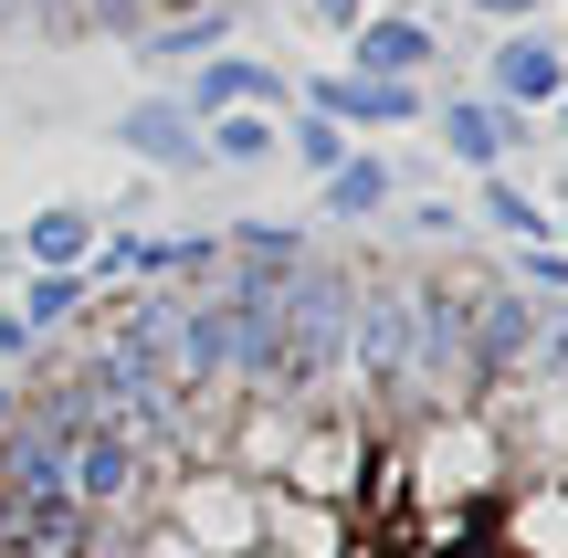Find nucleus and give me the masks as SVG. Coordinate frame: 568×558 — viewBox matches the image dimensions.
Instances as JSON below:
<instances>
[{
	"mask_svg": "<svg viewBox=\"0 0 568 558\" xmlns=\"http://www.w3.org/2000/svg\"><path fill=\"white\" fill-rule=\"evenodd\" d=\"M347 306H358V264H337V253H295V264H284L274 327H284V379H295V412H316L326 379H337Z\"/></svg>",
	"mask_w": 568,
	"mask_h": 558,
	"instance_id": "nucleus-1",
	"label": "nucleus"
},
{
	"mask_svg": "<svg viewBox=\"0 0 568 558\" xmlns=\"http://www.w3.org/2000/svg\"><path fill=\"white\" fill-rule=\"evenodd\" d=\"M148 517L180 527L201 558H253V548H264V485L232 475V464H180V475H159Z\"/></svg>",
	"mask_w": 568,
	"mask_h": 558,
	"instance_id": "nucleus-2",
	"label": "nucleus"
},
{
	"mask_svg": "<svg viewBox=\"0 0 568 558\" xmlns=\"http://www.w3.org/2000/svg\"><path fill=\"white\" fill-rule=\"evenodd\" d=\"M410 475H422V506H495L516 485V454L485 433V412H422L410 422Z\"/></svg>",
	"mask_w": 568,
	"mask_h": 558,
	"instance_id": "nucleus-3",
	"label": "nucleus"
},
{
	"mask_svg": "<svg viewBox=\"0 0 568 558\" xmlns=\"http://www.w3.org/2000/svg\"><path fill=\"white\" fill-rule=\"evenodd\" d=\"M337 369L358 379L368 412H400V422H410V295H400V274H368V264H358V306H347Z\"/></svg>",
	"mask_w": 568,
	"mask_h": 558,
	"instance_id": "nucleus-4",
	"label": "nucleus"
},
{
	"mask_svg": "<svg viewBox=\"0 0 568 558\" xmlns=\"http://www.w3.org/2000/svg\"><path fill=\"white\" fill-rule=\"evenodd\" d=\"M527 348H537V295L474 285L464 295V390H474V412H495V400L527 390Z\"/></svg>",
	"mask_w": 568,
	"mask_h": 558,
	"instance_id": "nucleus-5",
	"label": "nucleus"
},
{
	"mask_svg": "<svg viewBox=\"0 0 568 558\" xmlns=\"http://www.w3.org/2000/svg\"><path fill=\"white\" fill-rule=\"evenodd\" d=\"M63 485H74V506H95V517H138L148 496H159V475H148V443L126 433L116 412H95L74 433V454H63Z\"/></svg>",
	"mask_w": 568,
	"mask_h": 558,
	"instance_id": "nucleus-6",
	"label": "nucleus"
},
{
	"mask_svg": "<svg viewBox=\"0 0 568 558\" xmlns=\"http://www.w3.org/2000/svg\"><path fill=\"white\" fill-rule=\"evenodd\" d=\"M368 475H379L368 433H358L347 412H326V422H305V433L284 443V475H274V485H295V496H316V506H358Z\"/></svg>",
	"mask_w": 568,
	"mask_h": 558,
	"instance_id": "nucleus-7",
	"label": "nucleus"
},
{
	"mask_svg": "<svg viewBox=\"0 0 568 558\" xmlns=\"http://www.w3.org/2000/svg\"><path fill=\"white\" fill-rule=\"evenodd\" d=\"M295 105H316V116L347 126V138H389V126H422L432 116V95L410 74H347V63H337V74H305Z\"/></svg>",
	"mask_w": 568,
	"mask_h": 558,
	"instance_id": "nucleus-8",
	"label": "nucleus"
},
{
	"mask_svg": "<svg viewBox=\"0 0 568 558\" xmlns=\"http://www.w3.org/2000/svg\"><path fill=\"white\" fill-rule=\"evenodd\" d=\"M116 159H138V169H159V180H180V169H201V116H190L180 95H138V105H116Z\"/></svg>",
	"mask_w": 568,
	"mask_h": 558,
	"instance_id": "nucleus-9",
	"label": "nucleus"
},
{
	"mask_svg": "<svg viewBox=\"0 0 568 558\" xmlns=\"http://www.w3.org/2000/svg\"><path fill=\"white\" fill-rule=\"evenodd\" d=\"M190 116H222V105H264V116H284L295 105V74L284 63H264V53H243V42H222L211 63H190Z\"/></svg>",
	"mask_w": 568,
	"mask_h": 558,
	"instance_id": "nucleus-10",
	"label": "nucleus"
},
{
	"mask_svg": "<svg viewBox=\"0 0 568 558\" xmlns=\"http://www.w3.org/2000/svg\"><path fill=\"white\" fill-rule=\"evenodd\" d=\"M568 84V53H558V32H537V21H516V32H495V53H485V95L495 105H516V116H537Z\"/></svg>",
	"mask_w": 568,
	"mask_h": 558,
	"instance_id": "nucleus-11",
	"label": "nucleus"
},
{
	"mask_svg": "<svg viewBox=\"0 0 568 558\" xmlns=\"http://www.w3.org/2000/svg\"><path fill=\"white\" fill-rule=\"evenodd\" d=\"M432 126H443V159L453 169H506L537 116H516V105H495V95H453V105H432Z\"/></svg>",
	"mask_w": 568,
	"mask_h": 558,
	"instance_id": "nucleus-12",
	"label": "nucleus"
},
{
	"mask_svg": "<svg viewBox=\"0 0 568 558\" xmlns=\"http://www.w3.org/2000/svg\"><path fill=\"white\" fill-rule=\"evenodd\" d=\"M264 558H368L347 538V506H316L295 485H264Z\"/></svg>",
	"mask_w": 568,
	"mask_h": 558,
	"instance_id": "nucleus-13",
	"label": "nucleus"
},
{
	"mask_svg": "<svg viewBox=\"0 0 568 558\" xmlns=\"http://www.w3.org/2000/svg\"><path fill=\"white\" fill-rule=\"evenodd\" d=\"M232 42V0H190V11H159L148 32H126V53L148 63V74H190V63H211Z\"/></svg>",
	"mask_w": 568,
	"mask_h": 558,
	"instance_id": "nucleus-14",
	"label": "nucleus"
},
{
	"mask_svg": "<svg viewBox=\"0 0 568 558\" xmlns=\"http://www.w3.org/2000/svg\"><path fill=\"white\" fill-rule=\"evenodd\" d=\"M432 53H443V32H432L422 11H368L358 32H347V74H432Z\"/></svg>",
	"mask_w": 568,
	"mask_h": 558,
	"instance_id": "nucleus-15",
	"label": "nucleus"
},
{
	"mask_svg": "<svg viewBox=\"0 0 568 558\" xmlns=\"http://www.w3.org/2000/svg\"><path fill=\"white\" fill-rule=\"evenodd\" d=\"M506 538L495 558H568V475H537V485H506Z\"/></svg>",
	"mask_w": 568,
	"mask_h": 558,
	"instance_id": "nucleus-16",
	"label": "nucleus"
},
{
	"mask_svg": "<svg viewBox=\"0 0 568 558\" xmlns=\"http://www.w3.org/2000/svg\"><path fill=\"white\" fill-rule=\"evenodd\" d=\"M284 443H295V412H274V400H243V422L211 443V464H232V475L274 485V475H284Z\"/></svg>",
	"mask_w": 568,
	"mask_h": 558,
	"instance_id": "nucleus-17",
	"label": "nucleus"
},
{
	"mask_svg": "<svg viewBox=\"0 0 568 558\" xmlns=\"http://www.w3.org/2000/svg\"><path fill=\"white\" fill-rule=\"evenodd\" d=\"M316 190H326V222H379V211L400 201V169H389L379 148H347V159L326 169Z\"/></svg>",
	"mask_w": 568,
	"mask_h": 558,
	"instance_id": "nucleus-18",
	"label": "nucleus"
},
{
	"mask_svg": "<svg viewBox=\"0 0 568 558\" xmlns=\"http://www.w3.org/2000/svg\"><path fill=\"white\" fill-rule=\"evenodd\" d=\"M95 232H105V222H95L84 201H53V211H32V222L11 232V253H21V264H84Z\"/></svg>",
	"mask_w": 568,
	"mask_h": 558,
	"instance_id": "nucleus-19",
	"label": "nucleus"
},
{
	"mask_svg": "<svg viewBox=\"0 0 568 558\" xmlns=\"http://www.w3.org/2000/svg\"><path fill=\"white\" fill-rule=\"evenodd\" d=\"M84 306H95V285H84V264H32V274H21V327H32V337L74 327Z\"/></svg>",
	"mask_w": 568,
	"mask_h": 558,
	"instance_id": "nucleus-20",
	"label": "nucleus"
},
{
	"mask_svg": "<svg viewBox=\"0 0 568 558\" xmlns=\"http://www.w3.org/2000/svg\"><path fill=\"white\" fill-rule=\"evenodd\" d=\"M274 126L264 105H222V116H201V159H222V169H264L274 159Z\"/></svg>",
	"mask_w": 568,
	"mask_h": 558,
	"instance_id": "nucleus-21",
	"label": "nucleus"
},
{
	"mask_svg": "<svg viewBox=\"0 0 568 558\" xmlns=\"http://www.w3.org/2000/svg\"><path fill=\"white\" fill-rule=\"evenodd\" d=\"M474 180H485V190H474V211H485L495 232H516V243H548V211H537L527 180H506V169H474Z\"/></svg>",
	"mask_w": 568,
	"mask_h": 558,
	"instance_id": "nucleus-22",
	"label": "nucleus"
},
{
	"mask_svg": "<svg viewBox=\"0 0 568 558\" xmlns=\"http://www.w3.org/2000/svg\"><path fill=\"white\" fill-rule=\"evenodd\" d=\"M274 148H284V159H295V169H316V180H326V169H337V159H347V148H358V138H347V126H326L316 105H295V116L274 126Z\"/></svg>",
	"mask_w": 568,
	"mask_h": 558,
	"instance_id": "nucleus-23",
	"label": "nucleus"
},
{
	"mask_svg": "<svg viewBox=\"0 0 568 558\" xmlns=\"http://www.w3.org/2000/svg\"><path fill=\"white\" fill-rule=\"evenodd\" d=\"M295 253H305L295 222H232V232H222V264H264V274H284Z\"/></svg>",
	"mask_w": 568,
	"mask_h": 558,
	"instance_id": "nucleus-24",
	"label": "nucleus"
},
{
	"mask_svg": "<svg viewBox=\"0 0 568 558\" xmlns=\"http://www.w3.org/2000/svg\"><path fill=\"white\" fill-rule=\"evenodd\" d=\"M516 295H537V306H568V243H558V232L516 253Z\"/></svg>",
	"mask_w": 568,
	"mask_h": 558,
	"instance_id": "nucleus-25",
	"label": "nucleus"
},
{
	"mask_svg": "<svg viewBox=\"0 0 568 558\" xmlns=\"http://www.w3.org/2000/svg\"><path fill=\"white\" fill-rule=\"evenodd\" d=\"M11 21H32L42 42H84L95 21H84V0H11Z\"/></svg>",
	"mask_w": 568,
	"mask_h": 558,
	"instance_id": "nucleus-26",
	"label": "nucleus"
},
{
	"mask_svg": "<svg viewBox=\"0 0 568 558\" xmlns=\"http://www.w3.org/2000/svg\"><path fill=\"white\" fill-rule=\"evenodd\" d=\"M527 379H568V306H537V348H527Z\"/></svg>",
	"mask_w": 568,
	"mask_h": 558,
	"instance_id": "nucleus-27",
	"label": "nucleus"
},
{
	"mask_svg": "<svg viewBox=\"0 0 568 558\" xmlns=\"http://www.w3.org/2000/svg\"><path fill=\"white\" fill-rule=\"evenodd\" d=\"M84 21H95V32H148V21H159V0H84Z\"/></svg>",
	"mask_w": 568,
	"mask_h": 558,
	"instance_id": "nucleus-28",
	"label": "nucleus"
},
{
	"mask_svg": "<svg viewBox=\"0 0 568 558\" xmlns=\"http://www.w3.org/2000/svg\"><path fill=\"white\" fill-rule=\"evenodd\" d=\"M32 348H42V337H32V327H21V306H0V369H11V379H21V369H32Z\"/></svg>",
	"mask_w": 568,
	"mask_h": 558,
	"instance_id": "nucleus-29",
	"label": "nucleus"
},
{
	"mask_svg": "<svg viewBox=\"0 0 568 558\" xmlns=\"http://www.w3.org/2000/svg\"><path fill=\"white\" fill-rule=\"evenodd\" d=\"M305 21H316V32H337V42H347V32H358V21H368V0H305Z\"/></svg>",
	"mask_w": 568,
	"mask_h": 558,
	"instance_id": "nucleus-30",
	"label": "nucleus"
},
{
	"mask_svg": "<svg viewBox=\"0 0 568 558\" xmlns=\"http://www.w3.org/2000/svg\"><path fill=\"white\" fill-rule=\"evenodd\" d=\"M464 11H474V21H506V32H516V21H548V0H464Z\"/></svg>",
	"mask_w": 568,
	"mask_h": 558,
	"instance_id": "nucleus-31",
	"label": "nucleus"
},
{
	"mask_svg": "<svg viewBox=\"0 0 568 558\" xmlns=\"http://www.w3.org/2000/svg\"><path fill=\"white\" fill-rule=\"evenodd\" d=\"M11 422H21V379L0 369V454H11Z\"/></svg>",
	"mask_w": 568,
	"mask_h": 558,
	"instance_id": "nucleus-32",
	"label": "nucleus"
},
{
	"mask_svg": "<svg viewBox=\"0 0 568 558\" xmlns=\"http://www.w3.org/2000/svg\"><path fill=\"white\" fill-rule=\"evenodd\" d=\"M537 116H548V126H558V138H568V84H558V95H548V105H537Z\"/></svg>",
	"mask_w": 568,
	"mask_h": 558,
	"instance_id": "nucleus-33",
	"label": "nucleus"
},
{
	"mask_svg": "<svg viewBox=\"0 0 568 558\" xmlns=\"http://www.w3.org/2000/svg\"><path fill=\"white\" fill-rule=\"evenodd\" d=\"M0 32H11V0H0Z\"/></svg>",
	"mask_w": 568,
	"mask_h": 558,
	"instance_id": "nucleus-34",
	"label": "nucleus"
},
{
	"mask_svg": "<svg viewBox=\"0 0 568 558\" xmlns=\"http://www.w3.org/2000/svg\"><path fill=\"white\" fill-rule=\"evenodd\" d=\"M558 243H568V232H558Z\"/></svg>",
	"mask_w": 568,
	"mask_h": 558,
	"instance_id": "nucleus-35",
	"label": "nucleus"
},
{
	"mask_svg": "<svg viewBox=\"0 0 568 558\" xmlns=\"http://www.w3.org/2000/svg\"><path fill=\"white\" fill-rule=\"evenodd\" d=\"M253 558H264V548H253Z\"/></svg>",
	"mask_w": 568,
	"mask_h": 558,
	"instance_id": "nucleus-36",
	"label": "nucleus"
}]
</instances>
